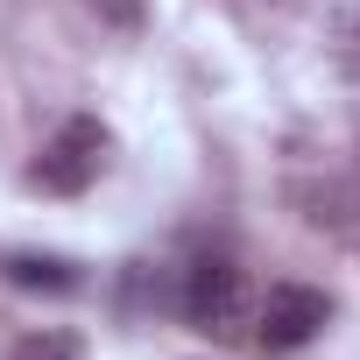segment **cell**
<instances>
[{"instance_id":"cell-6","label":"cell","mask_w":360,"mask_h":360,"mask_svg":"<svg viewBox=\"0 0 360 360\" xmlns=\"http://www.w3.org/2000/svg\"><path fill=\"white\" fill-rule=\"evenodd\" d=\"M332 64L360 78V0H339V15H332Z\"/></svg>"},{"instance_id":"cell-3","label":"cell","mask_w":360,"mask_h":360,"mask_svg":"<svg viewBox=\"0 0 360 360\" xmlns=\"http://www.w3.org/2000/svg\"><path fill=\"white\" fill-rule=\"evenodd\" d=\"M255 346L262 353H304L325 325H332V297L311 283H269V297L255 304Z\"/></svg>"},{"instance_id":"cell-2","label":"cell","mask_w":360,"mask_h":360,"mask_svg":"<svg viewBox=\"0 0 360 360\" xmlns=\"http://www.w3.org/2000/svg\"><path fill=\"white\" fill-rule=\"evenodd\" d=\"M176 311L184 325L212 332V339H233L248 318H255V297H248V269L233 255H198L184 269V290H176Z\"/></svg>"},{"instance_id":"cell-1","label":"cell","mask_w":360,"mask_h":360,"mask_svg":"<svg viewBox=\"0 0 360 360\" xmlns=\"http://www.w3.org/2000/svg\"><path fill=\"white\" fill-rule=\"evenodd\" d=\"M106 155H113V134H106V120H92V113H71L43 148H36V162H29V184L36 191H50V198H85L92 184H99V169H106Z\"/></svg>"},{"instance_id":"cell-7","label":"cell","mask_w":360,"mask_h":360,"mask_svg":"<svg viewBox=\"0 0 360 360\" xmlns=\"http://www.w3.org/2000/svg\"><path fill=\"white\" fill-rule=\"evenodd\" d=\"M85 8L106 29H120V36H141V22H148V0H85Z\"/></svg>"},{"instance_id":"cell-5","label":"cell","mask_w":360,"mask_h":360,"mask_svg":"<svg viewBox=\"0 0 360 360\" xmlns=\"http://www.w3.org/2000/svg\"><path fill=\"white\" fill-rule=\"evenodd\" d=\"M8 360H85V339L78 332H57V325H36V332L15 339Z\"/></svg>"},{"instance_id":"cell-4","label":"cell","mask_w":360,"mask_h":360,"mask_svg":"<svg viewBox=\"0 0 360 360\" xmlns=\"http://www.w3.org/2000/svg\"><path fill=\"white\" fill-rule=\"evenodd\" d=\"M0 276H8L15 290H43V297H78V290H85V269H78V262H64V255H29V248L0 255Z\"/></svg>"}]
</instances>
